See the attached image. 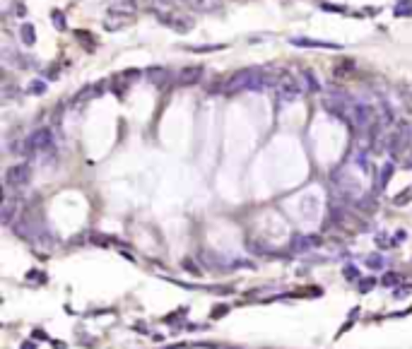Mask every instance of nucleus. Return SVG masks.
<instances>
[{"label": "nucleus", "instance_id": "f257e3e1", "mask_svg": "<svg viewBox=\"0 0 412 349\" xmlns=\"http://www.w3.org/2000/svg\"><path fill=\"white\" fill-rule=\"evenodd\" d=\"M48 150H53V133H51V128H39L24 140L22 154H41Z\"/></svg>", "mask_w": 412, "mask_h": 349}, {"label": "nucleus", "instance_id": "f03ea898", "mask_svg": "<svg viewBox=\"0 0 412 349\" xmlns=\"http://www.w3.org/2000/svg\"><path fill=\"white\" fill-rule=\"evenodd\" d=\"M32 181V167L29 164H12V167L5 171V186L8 188H24Z\"/></svg>", "mask_w": 412, "mask_h": 349}, {"label": "nucleus", "instance_id": "7ed1b4c3", "mask_svg": "<svg viewBox=\"0 0 412 349\" xmlns=\"http://www.w3.org/2000/svg\"><path fill=\"white\" fill-rule=\"evenodd\" d=\"M374 116H376V111H374L371 104L355 101L352 106H349V120H352L357 128H371Z\"/></svg>", "mask_w": 412, "mask_h": 349}, {"label": "nucleus", "instance_id": "20e7f679", "mask_svg": "<svg viewBox=\"0 0 412 349\" xmlns=\"http://www.w3.org/2000/svg\"><path fill=\"white\" fill-rule=\"evenodd\" d=\"M278 89H280V99H282V101H297V99L301 96V87L294 77L280 79Z\"/></svg>", "mask_w": 412, "mask_h": 349}, {"label": "nucleus", "instance_id": "39448f33", "mask_svg": "<svg viewBox=\"0 0 412 349\" xmlns=\"http://www.w3.org/2000/svg\"><path fill=\"white\" fill-rule=\"evenodd\" d=\"M292 46H301V48H330V51H340V44H333V41H316V39H301V36H294L289 39Z\"/></svg>", "mask_w": 412, "mask_h": 349}, {"label": "nucleus", "instance_id": "423d86ee", "mask_svg": "<svg viewBox=\"0 0 412 349\" xmlns=\"http://www.w3.org/2000/svg\"><path fill=\"white\" fill-rule=\"evenodd\" d=\"M17 212H19V200L12 198V195H5V200H3V212H0L3 224H5V227L12 224V219H15Z\"/></svg>", "mask_w": 412, "mask_h": 349}, {"label": "nucleus", "instance_id": "0eeeda50", "mask_svg": "<svg viewBox=\"0 0 412 349\" xmlns=\"http://www.w3.org/2000/svg\"><path fill=\"white\" fill-rule=\"evenodd\" d=\"M200 77H203V68H183L179 75H176V82L181 87H190V85H198Z\"/></svg>", "mask_w": 412, "mask_h": 349}, {"label": "nucleus", "instance_id": "6e6552de", "mask_svg": "<svg viewBox=\"0 0 412 349\" xmlns=\"http://www.w3.org/2000/svg\"><path fill=\"white\" fill-rule=\"evenodd\" d=\"M193 12H220L224 8L222 0H188Z\"/></svg>", "mask_w": 412, "mask_h": 349}, {"label": "nucleus", "instance_id": "1a4fd4ad", "mask_svg": "<svg viewBox=\"0 0 412 349\" xmlns=\"http://www.w3.org/2000/svg\"><path fill=\"white\" fill-rule=\"evenodd\" d=\"M318 246H321V238L318 236H294L289 248L294 253H304V251H311V248H318Z\"/></svg>", "mask_w": 412, "mask_h": 349}, {"label": "nucleus", "instance_id": "9d476101", "mask_svg": "<svg viewBox=\"0 0 412 349\" xmlns=\"http://www.w3.org/2000/svg\"><path fill=\"white\" fill-rule=\"evenodd\" d=\"M393 171H396V164H393V161H386V164L381 167V174H379V188H386V186H388V181L393 178Z\"/></svg>", "mask_w": 412, "mask_h": 349}, {"label": "nucleus", "instance_id": "9b49d317", "mask_svg": "<svg viewBox=\"0 0 412 349\" xmlns=\"http://www.w3.org/2000/svg\"><path fill=\"white\" fill-rule=\"evenodd\" d=\"M135 0H111V12H123V15H133Z\"/></svg>", "mask_w": 412, "mask_h": 349}, {"label": "nucleus", "instance_id": "f8f14e48", "mask_svg": "<svg viewBox=\"0 0 412 349\" xmlns=\"http://www.w3.org/2000/svg\"><path fill=\"white\" fill-rule=\"evenodd\" d=\"M162 22L169 24V27H171V29H176V32H186V29H190V27H193L188 19H179V17H164V15H162Z\"/></svg>", "mask_w": 412, "mask_h": 349}, {"label": "nucleus", "instance_id": "ddd939ff", "mask_svg": "<svg viewBox=\"0 0 412 349\" xmlns=\"http://www.w3.org/2000/svg\"><path fill=\"white\" fill-rule=\"evenodd\" d=\"M323 106H325V111H328V113H333V116H338V118H347V116L342 113V111H345V109H347L345 104L335 101V99H325V104H323Z\"/></svg>", "mask_w": 412, "mask_h": 349}, {"label": "nucleus", "instance_id": "4468645a", "mask_svg": "<svg viewBox=\"0 0 412 349\" xmlns=\"http://www.w3.org/2000/svg\"><path fill=\"white\" fill-rule=\"evenodd\" d=\"M227 48L224 44H203V46H183V51H190V53H210V51H222Z\"/></svg>", "mask_w": 412, "mask_h": 349}, {"label": "nucleus", "instance_id": "2eb2a0df", "mask_svg": "<svg viewBox=\"0 0 412 349\" xmlns=\"http://www.w3.org/2000/svg\"><path fill=\"white\" fill-rule=\"evenodd\" d=\"M19 39H22V44H27V46H34V41H36V34H34V27H32V24H22V29H19Z\"/></svg>", "mask_w": 412, "mask_h": 349}, {"label": "nucleus", "instance_id": "dca6fc26", "mask_svg": "<svg viewBox=\"0 0 412 349\" xmlns=\"http://www.w3.org/2000/svg\"><path fill=\"white\" fill-rule=\"evenodd\" d=\"M27 94H34V96L46 94V82H44V79H32L29 87H27Z\"/></svg>", "mask_w": 412, "mask_h": 349}, {"label": "nucleus", "instance_id": "f3484780", "mask_svg": "<svg viewBox=\"0 0 412 349\" xmlns=\"http://www.w3.org/2000/svg\"><path fill=\"white\" fill-rule=\"evenodd\" d=\"M364 262H366V268H369V270H381V268L386 265V260H383V258H381L379 253L366 255V258H364Z\"/></svg>", "mask_w": 412, "mask_h": 349}, {"label": "nucleus", "instance_id": "a211bd4d", "mask_svg": "<svg viewBox=\"0 0 412 349\" xmlns=\"http://www.w3.org/2000/svg\"><path fill=\"white\" fill-rule=\"evenodd\" d=\"M130 19H133V17H123V19H113V15H111V17H109V19H106V22H104V27H106V29H121V27H128V24H130Z\"/></svg>", "mask_w": 412, "mask_h": 349}, {"label": "nucleus", "instance_id": "6ab92c4d", "mask_svg": "<svg viewBox=\"0 0 412 349\" xmlns=\"http://www.w3.org/2000/svg\"><path fill=\"white\" fill-rule=\"evenodd\" d=\"M381 284L383 286H398L400 284V275H398V272H386V277L381 279Z\"/></svg>", "mask_w": 412, "mask_h": 349}, {"label": "nucleus", "instance_id": "aec40b11", "mask_svg": "<svg viewBox=\"0 0 412 349\" xmlns=\"http://www.w3.org/2000/svg\"><path fill=\"white\" fill-rule=\"evenodd\" d=\"M304 82H306V85L311 87V92H318V89H321V87H318V79L313 77V72H311V70L304 72Z\"/></svg>", "mask_w": 412, "mask_h": 349}, {"label": "nucleus", "instance_id": "412c9836", "mask_svg": "<svg viewBox=\"0 0 412 349\" xmlns=\"http://www.w3.org/2000/svg\"><path fill=\"white\" fill-rule=\"evenodd\" d=\"M150 77H152V82H157V85H162L164 79L169 77L167 75V70H162V68H157V70H150Z\"/></svg>", "mask_w": 412, "mask_h": 349}, {"label": "nucleus", "instance_id": "4be33fe9", "mask_svg": "<svg viewBox=\"0 0 412 349\" xmlns=\"http://www.w3.org/2000/svg\"><path fill=\"white\" fill-rule=\"evenodd\" d=\"M345 279H349V282H357L359 279V270H357L355 265H345Z\"/></svg>", "mask_w": 412, "mask_h": 349}, {"label": "nucleus", "instance_id": "5701e85b", "mask_svg": "<svg viewBox=\"0 0 412 349\" xmlns=\"http://www.w3.org/2000/svg\"><path fill=\"white\" fill-rule=\"evenodd\" d=\"M246 248H248L251 253H256V255H265V253H268V248H263L258 241H248V243H246Z\"/></svg>", "mask_w": 412, "mask_h": 349}, {"label": "nucleus", "instance_id": "b1692460", "mask_svg": "<svg viewBox=\"0 0 412 349\" xmlns=\"http://www.w3.org/2000/svg\"><path fill=\"white\" fill-rule=\"evenodd\" d=\"M410 200H412V188H407V191H403L400 195H396L393 202H396V205H405V202H410Z\"/></svg>", "mask_w": 412, "mask_h": 349}, {"label": "nucleus", "instance_id": "393cba45", "mask_svg": "<svg viewBox=\"0 0 412 349\" xmlns=\"http://www.w3.org/2000/svg\"><path fill=\"white\" fill-rule=\"evenodd\" d=\"M51 19H53V24H56L58 29H65V17H63V12H58V10H56V12L51 15Z\"/></svg>", "mask_w": 412, "mask_h": 349}, {"label": "nucleus", "instance_id": "a878e982", "mask_svg": "<svg viewBox=\"0 0 412 349\" xmlns=\"http://www.w3.org/2000/svg\"><path fill=\"white\" fill-rule=\"evenodd\" d=\"M359 210H374V198H362Z\"/></svg>", "mask_w": 412, "mask_h": 349}, {"label": "nucleus", "instance_id": "bb28decb", "mask_svg": "<svg viewBox=\"0 0 412 349\" xmlns=\"http://www.w3.org/2000/svg\"><path fill=\"white\" fill-rule=\"evenodd\" d=\"M374 284H376L374 279H366V282H362V284H359V289H362V292H369V289H371Z\"/></svg>", "mask_w": 412, "mask_h": 349}, {"label": "nucleus", "instance_id": "cd10ccee", "mask_svg": "<svg viewBox=\"0 0 412 349\" xmlns=\"http://www.w3.org/2000/svg\"><path fill=\"white\" fill-rule=\"evenodd\" d=\"M183 268H186V270H190V272H198V268H195L190 260H183Z\"/></svg>", "mask_w": 412, "mask_h": 349}, {"label": "nucleus", "instance_id": "c85d7f7f", "mask_svg": "<svg viewBox=\"0 0 412 349\" xmlns=\"http://www.w3.org/2000/svg\"><path fill=\"white\" fill-rule=\"evenodd\" d=\"M22 349H34V344H32V342H24Z\"/></svg>", "mask_w": 412, "mask_h": 349}, {"label": "nucleus", "instance_id": "c756f323", "mask_svg": "<svg viewBox=\"0 0 412 349\" xmlns=\"http://www.w3.org/2000/svg\"><path fill=\"white\" fill-rule=\"evenodd\" d=\"M164 3H167V0H164Z\"/></svg>", "mask_w": 412, "mask_h": 349}]
</instances>
